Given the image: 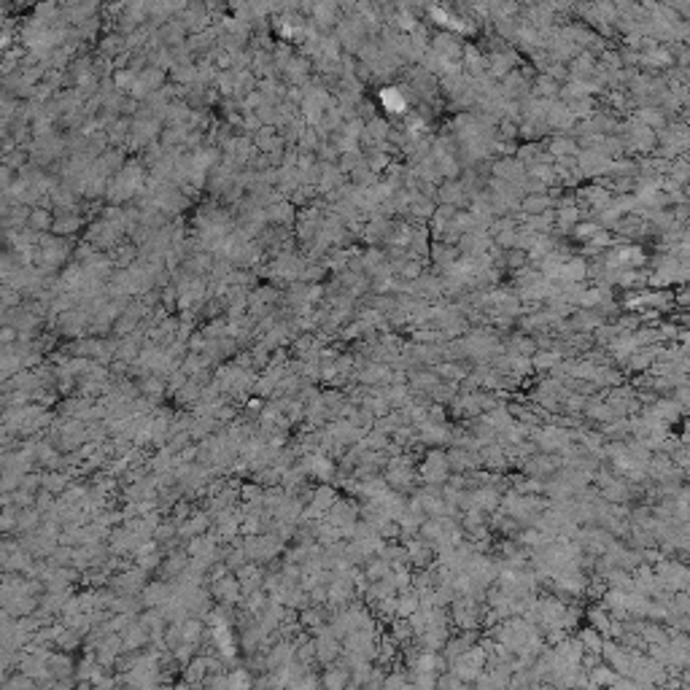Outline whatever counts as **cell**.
Wrapping results in <instances>:
<instances>
[{
	"label": "cell",
	"mask_w": 690,
	"mask_h": 690,
	"mask_svg": "<svg viewBox=\"0 0 690 690\" xmlns=\"http://www.w3.org/2000/svg\"><path fill=\"white\" fill-rule=\"evenodd\" d=\"M453 469H450V461H447V453L434 447L424 459V467H421V480L424 483H431V486H445L450 480Z\"/></svg>",
	"instance_id": "7a4b0ae2"
},
{
	"label": "cell",
	"mask_w": 690,
	"mask_h": 690,
	"mask_svg": "<svg viewBox=\"0 0 690 690\" xmlns=\"http://www.w3.org/2000/svg\"><path fill=\"white\" fill-rule=\"evenodd\" d=\"M116 356L127 362V359H135V356H141V351H138V345H135V340H124V343L119 345V348H116Z\"/></svg>",
	"instance_id": "5bb4252c"
},
{
	"label": "cell",
	"mask_w": 690,
	"mask_h": 690,
	"mask_svg": "<svg viewBox=\"0 0 690 690\" xmlns=\"http://www.w3.org/2000/svg\"><path fill=\"white\" fill-rule=\"evenodd\" d=\"M335 502H337V493H335V488L332 486L316 488V491H313V496H310V505H313L316 509H321L324 515H326V509L332 507Z\"/></svg>",
	"instance_id": "ba28073f"
},
{
	"label": "cell",
	"mask_w": 690,
	"mask_h": 690,
	"mask_svg": "<svg viewBox=\"0 0 690 690\" xmlns=\"http://www.w3.org/2000/svg\"><path fill=\"white\" fill-rule=\"evenodd\" d=\"M674 609H677L680 615L690 618V593L688 590H680V593H677V599H674Z\"/></svg>",
	"instance_id": "9a60e30c"
},
{
	"label": "cell",
	"mask_w": 690,
	"mask_h": 690,
	"mask_svg": "<svg viewBox=\"0 0 690 690\" xmlns=\"http://www.w3.org/2000/svg\"><path fill=\"white\" fill-rule=\"evenodd\" d=\"M240 596H243V583H240V577L227 574V577H222V580H216V583H213V599H216L222 607L238 604V601H240Z\"/></svg>",
	"instance_id": "3957f363"
},
{
	"label": "cell",
	"mask_w": 690,
	"mask_h": 690,
	"mask_svg": "<svg viewBox=\"0 0 690 690\" xmlns=\"http://www.w3.org/2000/svg\"><path fill=\"white\" fill-rule=\"evenodd\" d=\"M229 685H248V677H245V674H238V671H232V674H229Z\"/></svg>",
	"instance_id": "2e32d148"
},
{
	"label": "cell",
	"mask_w": 690,
	"mask_h": 690,
	"mask_svg": "<svg viewBox=\"0 0 690 690\" xmlns=\"http://www.w3.org/2000/svg\"><path fill=\"white\" fill-rule=\"evenodd\" d=\"M682 443H690V418L685 421V431H682V437H680Z\"/></svg>",
	"instance_id": "d6986e66"
},
{
	"label": "cell",
	"mask_w": 690,
	"mask_h": 690,
	"mask_svg": "<svg viewBox=\"0 0 690 690\" xmlns=\"http://www.w3.org/2000/svg\"><path fill=\"white\" fill-rule=\"evenodd\" d=\"M321 682L329 685V688H343L345 682H348V669H329L321 677Z\"/></svg>",
	"instance_id": "4fadbf2b"
},
{
	"label": "cell",
	"mask_w": 690,
	"mask_h": 690,
	"mask_svg": "<svg viewBox=\"0 0 690 690\" xmlns=\"http://www.w3.org/2000/svg\"><path fill=\"white\" fill-rule=\"evenodd\" d=\"M615 680H618V671L612 669L609 664L590 669V685H615Z\"/></svg>",
	"instance_id": "8fae6325"
},
{
	"label": "cell",
	"mask_w": 690,
	"mask_h": 690,
	"mask_svg": "<svg viewBox=\"0 0 690 690\" xmlns=\"http://www.w3.org/2000/svg\"><path fill=\"white\" fill-rule=\"evenodd\" d=\"M162 388H164L162 378H160V375H154V378H146V381L141 383V394L146 397V399H157V397L162 394Z\"/></svg>",
	"instance_id": "7c38bea8"
},
{
	"label": "cell",
	"mask_w": 690,
	"mask_h": 690,
	"mask_svg": "<svg viewBox=\"0 0 690 690\" xmlns=\"http://www.w3.org/2000/svg\"><path fill=\"white\" fill-rule=\"evenodd\" d=\"M418 609H421V596H418L415 590L399 593V599H397V615H399V618H413Z\"/></svg>",
	"instance_id": "8992f818"
},
{
	"label": "cell",
	"mask_w": 690,
	"mask_h": 690,
	"mask_svg": "<svg viewBox=\"0 0 690 690\" xmlns=\"http://www.w3.org/2000/svg\"><path fill=\"white\" fill-rule=\"evenodd\" d=\"M0 337H3V343L6 345H11L14 340H17V332H14V329H3V335H0Z\"/></svg>",
	"instance_id": "e0dca14e"
},
{
	"label": "cell",
	"mask_w": 690,
	"mask_h": 690,
	"mask_svg": "<svg viewBox=\"0 0 690 690\" xmlns=\"http://www.w3.org/2000/svg\"><path fill=\"white\" fill-rule=\"evenodd\" d=\"M531 367L537 372H548L561 367V351H550V348H537V353L531 356Z\"/></svg>",
	"instance_id": "5b68a950"
},
{
	"label": "cell",
	"mask_w": 690,
	"mask_h": 690,
	"mask_svg": "<svg viewBox=\"0 0 690 690\" xmlns=\"http://www.w3.org/2000/svg\"><path fill=\"white\" fill-rule=\"evenodd\" d=\"M577 639H580V645H583L585 652H601V650H604V634L599 629H593L590 623H588V629L580 631Z\"/></svg>",
	"instance_id": "52a82bcc"
},
{
	"label": "cell",
	"mask_w": 690,
	"mask_h": 690,
	"mask_svg": "<svg viewBox=\"0 0 690 690\" xmlns=\"http://www.w3.org/2000/svg\"><path fill=\"white\" fill-rule=\"evenodd\" d=\"M141 596L146 607H162L164 601L173 596V588L167 583H148V585H143Z\"/></svg>",
	"instance_id": "277c9868"
},
{
	"label": "cell",
	"mask_w": 690,
	"mask_h": 690,
	"mask_svg": "<svg viewBox=\"0 0 690 690\" xmlns=\"http://www.w3.org/2000/svg\"><path fill=\"white\" fill-rule=\"evenodd\" d=\"M405 682H407L405 677H399V674H397V677H391V680H386L383 685H386V688H394V685H405Z\"/></svg>",
	"instance_id": "ac0fdd59"
},
{
	"label": "cell",
	"mask_w": 690,
	"mask_h": 690,
	"mask_svg": "<svg viewBox=\"0 0 690 690\" xmlns=\"http://www.w3.org/2000/svg\"><path fill=\"white\" fill-rule=\"evenodd\" d=\"M68 486H70V477L65 472H46L43 475V488L52 493H65Z\"/></svg>",
	"instance_id": "9c48e42d"
},
{
	"label": "cell",
	"mask_w": 690,
	"mask_h": 690,
	"mask_svg": "<svg viewBox=\"0 0 690 690\" xmlns=\"http://www.w3.org/2000/svg\"><path fill=\"white\" fill-rule=\"evenodd\" d=\"M655 577L661 583V588L669 590V593H680V590L688 588L690 572L688 567H682L680 561H669V558H661L655 564Z\"/></svg>",
	"instance_id": "6da1fadb"
},
{
	"label": "cell",
	"mask_w": 690,
	"mask_h": 690,
	"mask_svg": "<svg viewBox=\"0 0 690 690\" xmlns=\"http://www.w3.org/2000/svg\"><path fill=\"white\" fill-rule=\"evenodd\" d=\"M203 631H205V626H203V620L200 618H186L181 623V634H183V642H200V636H203Z\"/></svg>",
	"instance_id": "30bf717a"
}]
</instances>
